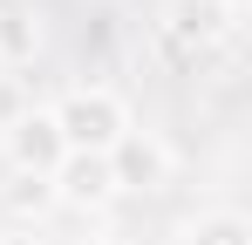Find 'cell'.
Listing matches in <instances>:
<instances>
[{
	"mask_svg": "<svg viewBox=\"0 0 252 245\" xmlns=\"http://www.w3.org/2000/svg\"><path fill=\"white\" fill-rule=\"evenodd\" d=\"M48 116H55V129H62V143H68V150H89V157H109L129 129H136L129 102L109 89V82H75Z\"/></svg>",
	"mask_w": 252,
	"mask_h": 245,
	"instance_id": "cell-1",
	"label": "cell"
},
{
	"mask_svg": "<svg viewBox=\"0 0 252 245\" xmlns=\"http://www.w3.org/2000/svg\"><path fill=\"white\" fill-rule=\"evenodd\" d=\"M109 177H116V198H157L170 191V177H177V157H170V143L157 129H129L123 143L109 150Z\"/></svg>",
	"mask_w": 252,
	"mask_h": 245,
	"instance_id": "cell-2",
	"label": "cell"
},
{
	"mask_svg": "<svg viewBox=\"0 0 252 245\" xmlns=\"http://www.w3.org/2000/svg\"><path fill=\"white\" fill-rule=\"evenodd\" d=\"M232 28H239V21L225 14V0H164L157 41H164V55H177V61H198V55H211Z\"/></svg>",
	"mask_w": 252,
	"mask_h": 245,
	"instance_id": "cell-3",
	"label": "cell"
},
{
	"mask_svg": "<svg viewBox=\"0 0 252 245\" xmlns=\"http://www.w3.org/2000/svg\"><path fill=\"white\" fill-rule=\"evenodd\" d=\"M0 157L14 177H55V163L68 157V143H62V129L48 109H28L21 122H7L0 129Z\"/></svg>",
	"mask_w": 252,
	"mask_h": 245,
	"instance_id": "cell-4",
	"label": "cell"
},
{
	"mask_svg": "<svg viewBox=\"0 0 252 245\" xmlns=\"http://www.w3.org/2000/svg\"><path fill=\"white\" fill-rule=\"evenodd\" d=\"M48 191H55V204H68V211H102V204H116V177H109V157L68 150V157L55 163Z\"/></svg>",
	"mask_w": 252,
	"mask_h": 245,
	"instance_id": "cell-5",
	"label": "cell"
},
{
	"mask_svg": "<svg viewBox=\"0 0 252 245\" xmlns=\"http://www.w3.org/2000/svg\"><path fill=\"white\" fill-rule=\"evenodd\" d=\"M177 245H252V218L239 204H211L177 225Z\"/></svg>",
	"mask_w": 252,
	"mask_h": 245,
	"instance_id": "cell-6",
	"label": "cell"
},
{
	"mask_svg": "<svg viewBox=\"0 0 252 245\" xmlns=\"http://www.w3.org/2000/svg\"><path fill=\"white\" fill-rule=\"evenodd\" d=\"M41 55V14L34 7H0V68H21Z\"/></svg>",
	"mask_w": 252,
	"mask_h": 245,
	"instance_id": "cell-7",
	"label": "cell"
},
{
	"mask_svg": "<svg viewBox=\"0 0 252 245\" xmlns=\"http://www.w3.org/2000/svg\"><path fill=\"white\" fill-rule=\"evenodd\" d=\"M0 204H7V218H14V225H48V211H55V191H48V177H14Z\"/></svg>",
	"mask_w": 252,
	"mask_h": 245,
	"instance_id": "cell-8",
	"label": "cell"
},
{
	"mask_svg": "<svg viewBox=\"0 0 252 245\" xmlns=\"http://www.w3.org/2000/svg\"><path fill=\"white\" fill-rule=\"evenodd\" d=\"M28 109H34V102H28V89H21V75H0V129H7V122H21Z\"/></svg>",
	"mask_w": 252,
	"mask_h": 245,
	"instance_id": "cell-9",
	"label": "cell"
},
{
	"mask_svg": "<svg viewBox=\"0 0 252 245\" xmlns=\"http://www.w3.org/2000/svg\"><path fill=\"white\" fill-rule=\"evenodd\" d=\"M246 7H252V0H225V14H232V21H239V14H246Z\"/></svg>",
	"mask_w": 252,
	"mask_h": 245,
	"instance_id": "cell-10",
	"label": "cell"
},
{
	"mask_svg": "<svg viewBox=\"0 0 252 245\" xmlns=\"http://www.w3.org/2000/svg\"><path fill=\"white\" fill-rule=\"evenodd\" d=\"M0 75H7V68H0Z\"/></svg>",
	"mask_w": 252,
	"mask_h": 245,
	"instance_id": "cell-11",
	"label": "cell"
},
{
	"mask_svg": "<svg viewBox=\"0 0 252 245\" xmlns=\"http://www.w3.org/2000/svg\"><path fill=\"white\" fill-rule=\"evenodd\" d=\"M0 245H7V239H0Z\"/></svg>",
	"mask_w": 252,
	"mask_h": 245,
	"instance_id": "cell-12",
	"label": "cell"
}]
</instances>
